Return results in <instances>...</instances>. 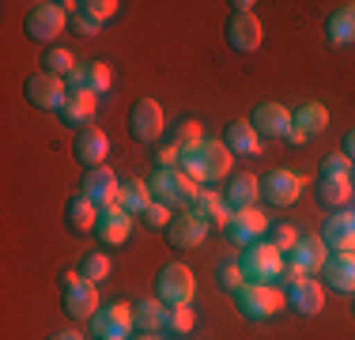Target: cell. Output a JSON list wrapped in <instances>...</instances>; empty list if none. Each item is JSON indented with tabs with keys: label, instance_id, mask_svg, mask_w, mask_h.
<instances>
[{
	"label": "cell",
	"instance_id": "cell-10",
	"mask_svg": "<svg viewBox=\"0 0 355 340\" xmlns=\"http://www.w3.org/2000/svg\"><path fill=\"white\" fill-rule=\"evenodd\" d=\"M306 189V178L295 174V170H268L265 178H261V197H265V204H272V208H287V204L299 201V193Z\"/></svg>",
	"mask_w": 355,
	"mask_h": 340
},
{
	"label": "cell",
	"instance_id": "cell-30",
	"mask_svg": "<svg viewBox=\"0 0 355 340\" xmlns=\"http://www.w3.org/2000/svg\"><path fill=\"white\" fill-rule=\"evenodd\" d=\"M325 34L333 46H352L355 42V4H340L325 19Z\"/></svg>",
	"mask_w": 355,
	"mask_h": 340
},
{
	"label": "cell",
	"instance_id": "cell-3",
	"mask_svg": "<svg viewBox=\"0 0 355 340\" xmlns=\"http://www.w3.org/2000/svg\"><path fill=\"white\" fill-rule=\"evenodd\" d=\"M239 269L246 276V284H276L287 269V257L261 238V242H253L239 253Z\"/></svg>",
	"mask_w": 355,
	"mask_h": 340
},
{
	"label": "cell",
	"instance_id": "cell-26",
	"mask_svg": "<svg viewBox=\"0 0 355 340\" xmlns=\"http://www.w3.org/2000/svg\"><path fill=\"white\" fill-rule=\"evenodd\" d=\"M189 212H197V216L205 219L208 227H227V223H231V216H234L231 204L219 197L216 189H200V197L193 201V208H189Z\"/></svg>",
	"mask_w": 355,
	"mask_h": 340
},
{
	"label": "cell",
	"instance_id": "cell-15",
	"mask_svg": "<svg viewBox=\"0 0 355 340\" xmlns=\"http://www.w3.org/2000/svg\"><path fill=\"white\" fill-rule=\"evenodd\" d=\"M268 219H265V212H257V208H242V212H234L231 216V223L223 227L227 231V238H231L234 246H242V250H246V246H253V242H261V238L268 235Z\"/></svg>",
	"mask_w": 355,
	"mask_h": 340
},
{
	"label": "cell",
	"instance_id": "cell-34",
	"mask_svg": "<svg viewBox=\"0 0 355 340\" xmlns=\"http://www.w3.org/2000/svg\"><path fill=\"white\" fill-rule=\"evenodd\" d=\"M42 68H46V72H53V76H61V80H69L80 65H76V57L64 46H49L46 53H42Z\"/></svg>",
	"mask_w": 355,
	"mask_h": 340
},
{
	"label": "cell",
	"instance_id": "cell-5",
	"mask_svg": "<svg viewBox=\"0 0 355 340\" xmlns=\"http://www.w3.org/2000/svg\"><path fill=\"white\" fill-rule=\"evenodd\" d=\"M193 291H197V280H193V269L182 265V261H166L155 276V299L166 306H189Z\"/></svg>",
	"mask_w": 355,
	"mask_h": 340
},
{
	"label": "cell",
	"instance_id": "cell-17",
	"mask_svg": "<svg viewBox=\"0 0 355 340\" xmlns=\"http://www.w3.org/2000/svg\"><path fill=\"white\" fill-rule=\"evenodd\" d=\"M208 231H212V227H208L197 212L185 208V212H178V216L171 219L166 238H171V246H178V250H193V246H200L208 238Z\"/></svg>",
	"mask_w": 355,
	"mask_h": 340
},
{
	"label": "cell",
	"instance_id": "cell-45",
	"mask_svg": "<svg viewBox=\"0 0 355 340\" xmlns=\"http://www.w3.org/2000/svg\"><path fill=\"white\" fill-rule=\"evenodd\" d=\"M340 151L352 159V167H355V129H348V133L340 136Z\"/></svg>",
	"mask_w": 355,
	"mask_h": 340
},
{
	"label": "cell",
	"instance_id": "cell-33",
	"mask_svg": "<svg viewBox=\"0 0 355 340\" xmlns=\"http://www.w3.org/2000/svg\"><path fill=\"white\" fill-rule=\"evenodd\" d=\"M291 121L306 136H318V133H325V125H329V110L321 106V102H302V106L291 114Z\"/></svg>",
	"mask_w": 355,
	"mask_h": 340
},
{
	"label": "cell",
	"instance_id": "cell-31",
	"mask_svg": "<svg viewBox=\"0 0 355 340\" xmlns=\"http://www.w3.org/2000/svg\"><path fill=\"white\" fill-rule=\"evenodd\" d=\"M151 204H155V197H151V185L148 182H140V178L121 182V201H117V208H125L129 216H144Z\"/></svg>",
	"mask_w": 355,
	"mask_h": 340
},
{
	"label": "cell",
	"instance_id": "cell-50",
	"mask_svg": "<svg viewBox=\"0 0 355 340\" xmlns=\"http://www.w3.org/2000/svg\"><path fill=\"white\" fill-rule=\"evenodd\" d=\"M352 310H355V303H352Z\"/></svg>",
	"mask_w": 355,
	"mask_h": 340
},
{
	"label": "cell",
	"instance_id": "cell-37",
	"mask_svg": "<svg viewBox=\"0 0 355 340\" xmlns=\"http://www.w3.org/2000/svg\"><path fill=\"white\" fill-rule=\"evenodd\" d=\"M216 280H219V287L223 291H239L242 284H246V276H242V269H239V261L234 257H227V261H219V269H216Z\"/></svg>",
	"mask_w": 355,
	"mask_h": 340
},
{
	"label": "cell",
	"instance_id": "cell-9",
	"mask_svg": "<svg viewBox=\"0 0 355 340\" xmlns=\"http://www.w3.org/2000/svg\"><path fill=\"white\" fill-rule=\"evenodd\" d=\"M23 95L35 110H46V114H57V110L64 106V99H69V83L61 80V76L53 72H35L27 76V83H23Z\"/></svg>",
	"mask_w": 355,
	"mask_h": 340
},
{
	"label": "cell",
	"instance_id": "cell-4",
	"mask_svg": "<svg viewBox=\"0 0 355 340\" xmlns=\"http://www.w3.org/2000/svg\"><path fill=\"white\" fill-rule=\"evenodd\" d=\"M284 303H287V295L276 284H242L239 291H234V306H239V314L246 321L276 318V314L284 310Z\"/></svg>",
	"mask_w": 355,
	"mask_h": 340
},
{
	"label": "cell",
	"instance_id": "cell-39",
	"mask_svg": "<svg viewBox=\"0 0 355 340\" xmlns=\"http://www.w3.org/2000/svg\"><path fill=\"white\" fill-rule=\"evenodd\" d=\"M321 178H352V159L344 151H333V155L321 159Z\"/></svg>",
	"mask_w": 355,
	"mask_h": 340
},
{
	"label": "cell",
	"instance_id": "cell-11",
	"mask_svg": "<svg viewBox=\"0 0 355 340\" xmlns=\"http://www.w3.org/2000/svg\"><path fill=\"white\" fill-rule=\"evenodd\" d=\"M80 193L95 204L98 212L103 208H114L121 201V178L114 174L110 167H95V170H83V182H80Z\"/></svg>",
	"mask_w": 355,
	"mask_h": 340
},
{
	"label": "cell",
	"instance_id": "cell-49",
	"mask_svg": "<svg viewBox=\"0 0 355 340\" xmlns=\"http://www.w3.org/2000/svg\"><path fill=\"white\" fill-rule=\"evenodd\" d=\"M352 189H355V167H352Z\"/></svg>",
	"mask_w": 355,
	"mask_h": 340
},
{
	"label": "cell",
	"instance_id": "cell-29",
	"mask_svg": "<svg viewBox=\"0 0 355 340\" xmlns=\"http://www.w3.org/2000/svg\"><path fill=\"white\" fill-rule=\"evenodd\" d=\"M64 223H69V231H76V235H87V231H95V223H98V208L83 197V193H76V197L64 204Z\"/></svg>",
	"mask_w": 355,
	"mask_h": 340
},
{
	"label": "cell",
	"instance_id": "cell-40",
	"mask_svg": "<svg viewBox=\"0 0 355 340\" xmlns=\"http://www.w3.org/2000/svg\"><path fill=\"white\" fill-rule=\"evenodd\" d=\"M193 325H197V318H193V306H171V314H166V329H174V333H193Z\"/></svg>",
	"mask_w": 355,
	"mask_h": 340
},
{
	"label": "cell",
	"instance_id": "cell-44",
	"mask_svg": "<svg viewBox=\"0 0 355 340\" xmlns=\"http://www.w3.org/2000/svg\"><path fill=\"white\" fill-rule=\"evenodd\" d=\"M155 163L163 167V170H174V167H182V148H178V144H163V148L155 151Z\"/></svg>",
	"mask_w": 355,
	"mask_h": 340
},
{
	"label": "cell",
	"instance_id": "cell-42",
	"mask_svg": "<svg viewBox=\"0 0 355 340\" xmlns=\"http://www.w3.org/2000/svg\"><path fill=\"white\" fill-rule=\"evenodd\" d=\"M171 219H174V208H166V204H159V201L144 212V223L155 227V231H166V227H171Z\"/></svg>",
	"mask_w": 355,
	"mask_h": 340
},
{
	"label": "cell",
	"instance_id": "cell-28",
	"mask_svg": "<svg viewBox=\"0 0 355 340\" xmlns=\"http://www.w3.org/2000/svg\"><path fill=\"white\" fill-rule=\"evenodd\" d=\"M166 314H171L166 303L140 299V303H132V325H137V333H159L166 325Z\"/></svg>",
	"mask_w": 355,
	"mask_h": 340
},
{
	"label": "cell",
	"instance_id": "cell-32",
	"mask_svg": "<svg viewBox=\"0 0 355 340\" xmlns=\"http://www.w3.org/2000/svg\"><path fill=\"white\" fill-rule=\"evenodd\" d=\"M352 197H355L352 178H318V201L325 208H344Z\"/></svg>",
	"mask_w": 355,
	"mask_h": 340
},
{
	"label": "cell",
	"instance_id": "cell-35",
	"mask_svg": "<svg viewBox=\"0 0 355 340\" xmlns=\"http://www.w3.org/2000/svg\"><path fill=\"white\" fill-rule=\"evenodd\" d=\"M76 269H80L83 280H91V284H103V280L110 276V257H106V253H87V257H83Z\"/></svg>",
	"mask_w": 355,
	"mask_h": 340
},
{
	"label": "cell",
	"instance_id": "cell-47",
	"mask_svg": "<svg viewBox=\"0 0 355 340\" xmlns=\"http://www.w3.org/2000/svg\"><path fill=\"white\" fill-rule=\"evenodd\" d=\"M46 340H83V333H76V329H61V333H53Z\"/></svg>",
	"mask_w": 355,
	"mask_h": 340
},
{
	"label": "cell",
	"instance_id": "cell-36",
	"mask_svg": "<svg viewBox=\"0 0 355 340\" xmlns=\"http://www.w3.org/2000/svg\"><path fill=\"white\" fill-rule=\"evenodd\" d=\"M64 8L72 12V15H69V27H72L76 34H80V38H83V34L91 38V34H98V31H103V19H95L91 12H83L80 4H64Z\"/></svg>",
	"mask_w": 355,
	"mask_h": 340
},
{
	"label": "cell",
	"instance_id": "cell-25",
	"mask_svg": "<svg viewBox=\"0 0 355 340\" xmlns=\"http://www.w3.org/2000/svg\"><path fill=\"white\" fill-rule=\"evenodd\" d=\"M287 303L295 306V310L302 314V318H314L321 310V303H325V287H321V280H295L291 291H287Z\"/></svg>",
	"mask_w": 355,
	"mask_h": 340
},
{
	"label": "cell",
	"instance_id": "cell-12",
	"mask_svg": "<svg viewBox=\"0 0 355 340\" xmlns=\"http://www.w3.org/2000/svg\"><path fill=\"white\" fill-rule=\"evenodd\" d=\"M61 310L69 314L72 321H91L98 314V284L91 280H76V284L61 287Z\"/></svg>",
	"mask_w": 355,
	"mask_h": 340
},
{
	"label": "cell",
	"instance_id": "cell-1",
	"mask_svg": "<svg viewBox=\"0 0 355 340\" xmlns=\"http://www.w3.org/2000/svg\"><path fill=\"white\" fill-rule=\"evenodd\" d=\"M231 148H227L223 140H212V136H205L200 144H193V148L182 151V170L193 178L197 185H216L223 182L227 174H231Z\"/></svg>",
	"mask_w": 355,
	"mask_h": 340
},
{
	"label": "cell",
	"instance_id": "cell-8",
	"mask_svg": "<svg viewBox=\"0 0 355 340\" xmlns=\"http://www.w3.org/2000/svg\"><path fill=\"white\" fill-rule=\"evenodd\" d=\"M64 23H69V8L53 4V0H42V4H31L27 19H23V31L35 42H42V46H49L64 31Z\"/></svg>",
	"mask_w": 355,
	"mask_h": 340
},
{
	"label": "cell",
	"instance_id": "cell-6",
	"mask_svg": "<svg viewBox=\"0 0 355 340\" xmlns=\"http://www.w3.org/2000/svg\"><path fill=\"white\" fill-rule=\"evenodd\" d=\"M325 257H329L325 238H321V235H299L295 250L287 253V269H284V276L291 280V284H295V280H306V276H314V272H321Z\"/></svg>",
	"mask_w": 355,
	"mask_h": 340
},
{
	"label": "cell",
	"instance_id": "cell-13",
	"mask_svg": "<svg viewBox=\"0 0 355 340\" xmlns=\"http://www.w3.org/2000/svg\"><path fill=\"white\" fill-rule=\"evenodd\" d=\"M129 133L140 144H155L163 136V106L155 99H137L129 110Z\"/></svg>",
	"mask_w": 355,
	"mask_h": 340
},
{
	"label": "cell",
	"instance_id": "cell-7",
	"mask_svg": "<svg viewBox=\"0 0 355 340\" xmlns=\"http://www.w3.org/2000/svg\"><path fill=\"white\" fill-rule=\"evenodd\" d=\"M91 325V337L95 340H129L137 333L132 325V303H106L98 306V314L87 321Z\"/></svg>",
	"mask_w": 355,
	"mask_h": 340
},
{
	"label": "cell",
	"instance_id": "cell-48",
	"mask_svg": "<svg viewBox=\"0 0 355 340\" xmlns=\"http://www.w3.org/2000/svg\"><path fill=\"white\" fill-rule=\"evenodd\" d=\"M129 340H159V333H137V337H129Z\"/></svg>",
	"mask_w": 355,
	"mask_h": 340
},
{
	"label": "cell",
	"instance_id": "cell-22",
	"mask_svg": "<svg viewBox=\"0 0 355 340\" xmlns=\"http://www.w3.org/2000/svg\"><path fill=\"white\" fill-rule=\"evenodd\" d=\"M321 272L336 295H355V253H329Z\"/></svg>",
	"mask_w": 355,
	"mask_h": 340
},
{
	"label": "cell",
	"instance_id": "cell-24",
	"mask_svg": "<svg viewBox=\"0 0 355 340\" xmlns=\"http://www.w3.org/2000/svg\"><path fill=\"white\" fill-rule=\"evenodd\" d=\"M223 201L231 204V212H242V208H257L261 201V178L250 174V170H242V174H234L231 182H227V193Z\"/></svg>",
	"mask_w": 355,
	"mask_h": 340
},
{
	"label": "cell",
	"instance_id": "cell-27",
	"mask_svg": "<svg viewBox=\"0 0 355 340\" xmlns=\"http://www.w3.org/2000/svg\"><path fill=\"white\" fill-rule=\"evenodd\" d=\"M223 144L231 148V155H257V151H261V136L250 125V117H246V121H231V125H227V129H223Z\"/></svg>",
	"mask_w": 355,
	"mask_h": 340
},
{
	"label": "cell",
	"instance_id": "cell-21",
	"mask_svg": "<svg viewBox=\"0 0 355 340\" xmlns=\"http://www.w3.org/2000/svg\"><path fill=\"white\" fill-rule=\"evenodd\" d=\"M95 235L103 246H121L132 235V216L125 208H117V204L114 208H103L98 212V223H95Z\"/></svg>",
	"mask_w": 355,
	"mask_h": 340
},
{
	"label": "cell",
	"instance_id": "cell-18",
	"mask_svg": "<svg viewBox=\"0 0 355 340\" xmlns=\"http://www.w3.org/2000/svg\"><path fill=\"white\" fill-rule=\"evenodd\" d=\"M250 125L257 129V136H287V129H291V110L280 106V102H257V106L250 110Z\"/></svg>",
	"mask_w": 355,
	"mask_h": 340
},
{
	"label": "cell",
	"instance_id": "cell-20",
	"mask_svg": "<svg viewBox=\"0 0 355 340\" xmlns=\"http://www.w3.org/2000/svg\"><path fill=\"white\" fill-rule=\"evenodd\" d=\"M321 238H325L329 253H355V212L340 208L336 216H329Z\"/></svg>",
	"mask_w": 355,
	"mask_h": 340
},
{
	"label": "cell",
	"instance_id": "cell-19",
	"mask_svg": "<svg viewBox=\"0 0 355 340\" xmlns=\"http://www.w3.org/2000/svg\"><path fill=\"white\" fill-rule=\"evenodd\" d=\"M64 83H69V95H76V91H87V95H106L110 83H114V72H110L106 61H91V65L76 68Z\"/></svg>",
	"mask_w": 355,
	"mask_h": 340
},
{
	"label": "cell",
	"instance_id": "cell-43",
	"mask_svg": "<svg viewBox=\"0 0 355 340\" xmlns=\"http://www.w3.org/2000/svg\"><path fill=\"white\" fill-rule=\"evenodd\" d=\"M83 12H91V15H95V19H114V15H117V8H121V4H117V0H83Z\"/></svg>",
	"mask_w": 355,
	"mask_h": 340
},
{
	"label": "cell",
	"instance_id": "cell-16",
	"mask_svg": "<svg viewBox=\"0 0 355 340\" xmlns=\"http://www.w3.org/2000/svg\"><path fill=\"white\" fill-rule=\"evenodd\" d=\"M72 155H76V163L87 167V170L106 167L103 159L110 155V136H106L103 129H95V125H87V129L76 133V140H72Z\"/></svg>",
	"mask_w": 355,
	"mask_h": 340
},
{
	"label": "cell",
	"instance_id": "cell-2",
	"mask_svg": "<svg viewBox=\"0 0 355 340\" xmlns=\"http://www.w3.org/2000/svg\"><path fill=\"white\" fill-rule=\"evenodd\" d=\"M148 185H151V197H155L159 204H166V208H193V201L200 197V189H205V185H197L182 167H174V170L159 167L155 174L148 178Z\"/></svg>",
	"mask_w": 355,
	"mask_h": 340
},
{
	"label": "cell",
	"instance_id": "cell-23",
	"mask_svg": "<svg viewBox=\"0 0 355 340\" xmlns=\"http://www.w3.org/2000/svg\"><path fill=\"white\" fill-rule=\"evenodd\" d=\"M95 114H98V95H87V91L69 95L64 106L57 110V117H61L64 125H72V129H87V125H95Z\"/></svg>",
	"mask_w": 355,
	"mask_h": 340
},
{
	"label": "cell",
	"instance_id": "cell-41",
	"mask_svg": "<svg viewBox=\"0 0 355 340\" xmlns=\"http://www.w3.org/2000/svg\"><path fill=\"white\" fill-rule=\"evenodd\" d=\"M200 140H205V133H200V125L193 121V117H185V121L178 125V136H174V144L185 151V148H193V144H200Z\"/></svg>",
	"mask_w": 355,
	"mask_h": 340
},
{
	"label": "cell",
	"instance_id": "cell-46",
	"mask_svg": "<svg viewBox=\"0 0 355 340\" xmlns=\"http://www.w3.org/2000/svg\"><path fill=\"white\" fill-rule=\"evenodd\" d=\"M284 140H287V144H291V148H302V144H306V140H310V136H306V133H302V129H299V125H291V129H287V136H284Z\"/></svg>",
	"mask_w": 355,
	"mask_h": 340
},
{
	"label": "cell",
	"instance_id": "cell-38",
	"mask_svg": "<svg viewBox=\"0 0 355 340\" xmlns=\"http://www.w3.org/2000/svg\"><path fill=\"white\" fill-rule=\"evenodd\" d=\"M265 242L276 246V250L287 257V253L295 250V242H299V235H295V227H287V223H272V227H268V235H265Z\"/></svg>",
	"mask_w": 355,
	"mask_h": 340
},
{
	"label": "cell",
	"instance_id": "cell-14",
	"mask_svg": "<svg viewBox=\"0 0 355 340\" xmlns=\"http://www.w3.org/2000/svg\"><path fill=\"white\" fill-rule=\"evenodd\" d=\"M261 19L253 12H231L227 15V46L234 53H253L261 46Z\"/></svg>",
	"mask_w": 355,
	"mask_h": 340
}]
</instances>
